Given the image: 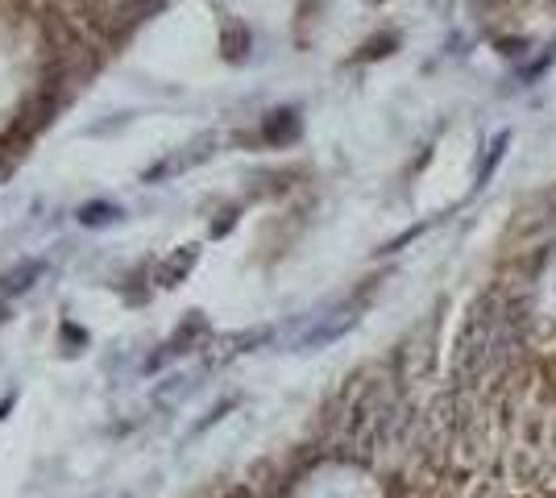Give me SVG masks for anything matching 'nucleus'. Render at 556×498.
<instances>
[{
	"label": "nucleus",
	"mask_w": 556,
	"mask_h": 498,
	"mask_svg": "<svg viewBox=\"0 0 556 498\" xmlns=\"http://www.w3.org/2000/svg\"><path fill=\"white\" fill-rule=\"evenodd\" d=\"M196 258H200V249H196V245H183V254H175V258H166V262H162V270H158V287H179V283L187 279V270L196 266Z\"/></svg>",
	"instance_id": "nucleus-2"
},
{
	"label": "nucleus",
	"mask_w": 556,
	"mask_h": 498,
	"mask_svg": "<svg viewBox=\"0 0 556 498\" xmlns=\"http://www.w3.org/2000/svg\"><path fill=\"white\" fill-rule=\"evenodd\" d=\"M212 150H216V137H212V133H204V137H196V142H191V146H183L179 154H171L166 162L150 166V171H146V183H158V179H166V175L191 171V166H200L204 158H212Z\"/></svg>",
	"instance_id": "nucleus-1"
},
{
	"label": "nucleus",
	"mask_w": 556,
	"mask_h": 498,
	"mask_svg": "<svg viewBox=\"0 0 556 498\" xmlns=\"http://www.w3.org/2000/svg\"><path fill=\"white\" fill-rule=\"evenodd\" d=\"M117 216H121L117 204H83L79 208V225L83 229H100V225H113Z\"/></svg>",
	"instance_id": "nucleus-5"
},
{
	"label": "nucleus",
	"mask_w": 556,
	"mask_h": 498,
	"mask_svg": "<svg viewBox=\"0 0 556 498\" xmlns=\"http://www.w3.org/2000/svg\"><path fill=\"white\" fill-rule=\"evenodd\" d=\"M245 46H249V34L241 30V25H225V54L229 59H241Z\"/></svg>",
	"instance_id": "nucleus-6"
},
{
	"label": "nucleus",
	"mask_w": 556,
	"mask_h": 498,
	"mask_svg": "<svg viewBox=\"0 0 556 498\" xmlns=\"http://www.w3.org/2000/svg\"><path fill=\"white\" fill-rule=\"evenodd\" d=\"M262 133H266V142H291V137L299 133V117L291 113V108H278V113H270L266 117V125H262Z\"/></svg>",
	"instance_id": "nucleus-3"
},
{
	"label": "nucleus",
	"mask_w": 556,
	"mask_h": 498,
	"mask_svg": "<svg viewBox=\"0 0 556 498\" xmlns=\"http://www.w3.org/2000/svg\"><path fill=\"white\" fill-rule=\"evenodd\" d=\"M38 274H42V262H38V258H34V262H21L17 270H9L5 279H0V291H5V295H21V291H30V283L38 279Z\"/></svg>",
	"instance_id": "nucleus-4"
}]
</instances>
